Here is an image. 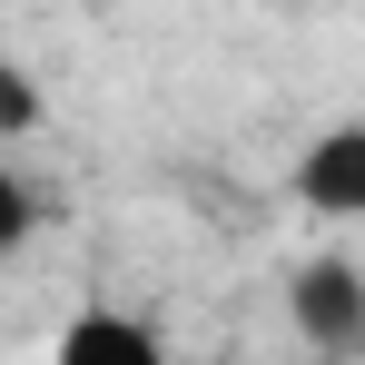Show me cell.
Here are the masks:
<instances>
[{
    "label": "cell",
    "instance_id": "1",
    "mask_svg": "<svg viewBox=\"0 0 365 365\" xmlns=\"http://www.w3.org/2000/svg\"><path fill=\"white\" fill-rule=\"evenodd\" d=\"M287 306H297V326H306L316 356H356L365 346V277H356V257H316Z\"/></svg>",
    "mask_w": 365,
    "mask_h": 365
},
{
    "label": "cell",
    "instance_id": "2",
    "mask_svg": "<svg viewBox=\"0 0 365 365\" xmlns=\"http://www.w3.org/2000/svg\"><path fill=\"white\" fill-rule=\"evenodd\" d=\"M297 207H316V217H365V128L346 119V128H326L316 148L297 158Z\"/></svg>",
    "mask_w": 365,
    "mask_h": 365
},
{
    "label": "cell",
    "instance_id": "3",
    "mask_svg": "<svg viewBox=\"0 0 365 365\" xmlns=\"http://www.w3.org/2000/svg\"><path fill=\"white\" fill-rule=\"evenodd\" d=\"M50 365H178L138 316H119V306H79L60 326V346H50Z\"/></svg>",
    "mask_w": 365,
    "mask_h": 365
},
{
    "label": "cell",
    "instance_id": "4",
    "mask_svg": "<svg viewBox=\"0 0 365 365\" xmlns=\"http://www.w3.org/2000/svg\"><path fill=\"white\" fill-rule=\"evenodd\" d=\"M20 128H40V89H30V69L0 60V138H20Z\"/></svg>",
    "mask_w": 365,
    "mask_h": 365
},
{
    "label": "cell",
    "instance_id": "5",
    "mask_svg": "<svg viewBox=\"0 0 365 365\" xmlns=\"http://www.w3.org/2000/svg\"><path fill=\"white\" fill-rule=\"evenodd\" d=\"M30 227H40V207H30V187L10 178V168H0V257H10L20 237H30Z\"/></svg>",
    "mask_w": 365,
    "mask_h": 365
}]
</instances>
